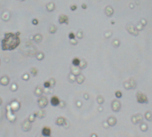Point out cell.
I'll list each match as a JSON object with an SVG mask.
<instances>
[{
    "label": "cell",
    "mask_w": 152,
    "mask_h": 137,
    "mask_svg": "<svg viewBox=\"0 0 152 137\" xmlns=\"http://www.w3.org/2000/svg\"><path fill=\"white\" fill-rule=\"evenodd\" d=\"M38 105H39V107L41 108V109H44V108H45L47 106V104H48V100H47L46 97H44V96H43V97H40L39 99H38Z\"/></svg>",
    "instance_id": "1"
},
{
    "label": "cell",
    "mask_w": 152,
    "mask_h": 137,
    "mask_svg": "<svg viewBox=\"0 0 152 137\" xmlns=\"http://www.w3.org/2000/svg\"><path fill=\"white\" fill-rule=\"evenodd\" d=\"M41 135H42V136H44V137L51 136V135H52L51 128L48 127V126H44V127H43L42 130H41Z\"/></svg>",
    "instance_id": "2"
},
{
    "label": "cell",
    "mask_w": 152,
    "mask_h": 137,
    "mask_svg": "<svg viewBox=\"0 0 152 137\" xmlns=\"http://www.w3.org/2000/svg\"><path fill=\"white\" fill-rule=\"evenodd\" d=\"M60 102H61V100L59 99V97L57 96H53V97L50 99V103H51L52 106L54 107H57L60 105Z\"/></svg>",
    "instance_id": "3"
},
{
    "label": "cell",
    "mask_w": 152,
    "mask_h": 137,
    "mask_svg": "<svg viewBox=\"0 0 152 137\" xmlns=\"http://www.w3.org/2000/svg\"><path fill=\"white\" fill-rule=\"evenodd\" d=\"M65 122H66V119H64V118H62V117H60V118H58V119H56V121H55L56 125H58L59 126H62V125H64Z\"/></svg>",
    "instance_id": "4"
},
{
    "label": "cell",
    "mask_w": 152,
    "mask_h": 137,
    "mask_svg": "<svg viewBox=\"0 0 152 137\" xmlns=\"http://www.w3.org/2000/svg\"><path fill=\"white\" fill-rule=\"evenodd\" d=\"M9 83V78L7 77H3L2 78L0 79V84L3 85V86H7Z\"/></svg>",
    "instance_id": "5"
},
{
    "label": "cell",
    "mask_w": 152,
    "mask_h": 137,
    "mask_svg": "<svg viewBox=\"0 0 152 137\" xmlns=\"http://www.w3.org/2000/svg\"><path fill=\"white\" fill-rule=\"evenodd\" d=\"M72 64L74 66H78L80 64V60L78 58H74L72 60Z\"/></svg>",
    "instance_id": "6"
},
{
    "label": "cell",
    "mask_w": 152,
    "mask_h": 137,
    "mask_svg": "<svg viewBox=\"0 0 152 137\" xmlns=\"http://www.w3.org/2000/svg\"><path fill=\"white\" fill-rule=\"evenodd\" d=\"M37 117V114H32V115H30L29 116V119H28V121L29 122H34V120H35V118Z\"/></svg>",
    "instance_id": "7"
},
{
    "label": "cell",
    "mask_w": 152,
    "mask_h": 137,
    "mask_svg": "<svg viewBox=\"0 0 152 137\" xmlns=\"http://www.w3.org/2000/svg\"><path fill=\"white\" fill-rule=\"evenodd\" d=\"M51 86V84H50V81H45L44 83V88H49Z\"/></svg>",
    "instance_id": "8"
},
{
    "label": "cell",
    "mask_w": 152,
    "mask_h": 137,
    "mask_svg": "<svg viewBox=\"0 0 152 137\" xmlns=\"http://www.w3.org/2000/svg\"><path fill=\"white\" fill-rule=\"evenodd\" d=\"M11 90H12L13 92H15V91L17 90V85L16 84H13L12 87H11Z\"/></svg>",
    "instance_id": "9"
},
{
    "label": "cell",
    "mask_w": 152,
    "mask_h": 137,
    "mask_svg": "<svg viewBox=\"0 0 152 137\" xmlns=\"http://www.w3.org/2000/svg\"><path fill=\"white\" fill-rule=\"evenodd\" d=\"M116 95H118V96H119V97H118V98H120V97H121V95H122V94H121V93H120V92H117V93H116Z\"/></svg>",
    "instance_id": "10"
},
{
    "label": "cell",
    "mask_w": 152,
    "mask_h": 137,
    "mask_svg": "<svg viewBox=\"0 0 152 137\" xmlns=\"http://www.w3.org/2000/svg\"><path fill=\"white\" fill-rule=\"evenodd\" d=\"M32 73H33V74H34V75H37V70H32Z\"/></svg>",
    "instance_id": "11"
},
{
    "label": "cell",
    "mask_w": 152,
    "mask_h": 137,
    "mask_svg": "<svg viewBox=\"0 0 152 137\" xmlns=\"http://www.w3.org/2000/svg\"><path fill=\"white\" fill-rule=\"evenodd\" d=\"M1 103H2V100L0 99V105H1Z\"/></svg>",
    "instance_id": "12"
},
{
    "label": "cell",
    "mask_w": 152,
    "mask_h": 137,
    "mask_svg": "<svg viewBox=\"0 0 152 137\" xmlns=\"http://www.w3.org/2000/svg\"><path fill=\"white\" fill-rule=\"evenodd\" d=\"M48 137H52V136H48Z\"/></svg>",
    "instance_id": "13"
}]
</instances>
